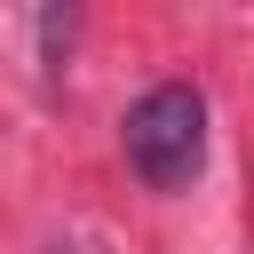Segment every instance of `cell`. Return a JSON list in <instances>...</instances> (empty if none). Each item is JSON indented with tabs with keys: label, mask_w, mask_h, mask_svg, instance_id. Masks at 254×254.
I'll return each instance as SVG.
<instances>
[{
	"label": "cell",
	"mask_w": 254,
	"mask_h": 254,
	"mask_svg": "<svg viewBox=\"0 0 254 254\" xmlns=\"http://www.w3.org/2000/svg\"><path fill=\"white\" fill-rule=\"evenodd\" d=\"M119 151H127V175L159 198L190 190L198 167H206V95L190 79H159L127 103L119 119Z\"/></svg>",
	"instance_id": "6da1fadb"
}]
</instances>
